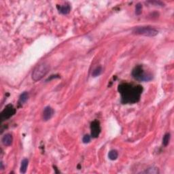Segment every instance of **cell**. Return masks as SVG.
Returning a JSON list of instances; mask_svg holds the SVG:
<instances>
[{
    "mask_svg": "<svg viewBox=\"0 0 174 174\" xmlns=\"http://www.w3.org/2000/svg\"><path fill=\"white\" fill-rule=\"evenodd\" d=\"M91 137L89 135H85L82 138V141L84 144H88L91 141Z\"/></svg>",
    "mask_w": 174,
    "mask_h": 174,
    "instance_id": "obj_17",
    "label": "cell"
},
{
    "mask_svg": "<svg viewBox=\"0 0 174 174\" xmlns=\"http://www.w3.org/2000/svg\"><path fill=\"white\" fill-rule=\"evenodd\" d=\"M142 12V5L141 3H137L135 6V14L140 15Z\"/></svg>",
    "mask_w": 174,
    "mask_h": 174,
    "instance_id": "obj_16",
    "label": "cell"
},
{
    "mask_svg": "<svg viewBox=\"0 0 174 174\" xmlns=\"http://www.w3.org/2000/svg\"><path fill=\"white\" fill-rule=\"evenodd\" d=\"M118 91L123 104H133L140 100L143 88L141 85L123 82L118 85Z\"/></svg>",
    "mask_w": 174,
    "mask_h": 174,
    "instance_id": "obj_1",
    "label": "cell"
},
{
    "mask_svg": "<svg viewBox=\"0 0 174 174\" xmlns=\"http://www.w3.org/2000/svg\"><path fill=\"white\" fill-rule=\"evenodd\" d=\"M2 144L6 146H10L12 145V141H13V137H12V134L10 133H7L5 134L1 139Z\"/></svg>",
    "mask_w": 174,
    "mask_h": 174,
    "instance_id": "obj_8",
    "label": "cell"
},
{
    "mask_svg": "<svg viewBox=\"0 0 174 174\" xmlns=\"http://www.w3.org/2000/svg\"><path fill=\"white\" fill-rule=\"evenodd\" d=\"M28 165H29V161L27 158H24L22 161H21V168H20V172L21 173H26L27 167H28Z\"/></svg>",
    "mask_w": 174,
    "mask_h": 174,
    "instance_id": "obj_10",
    "label": "cell"
},
{
    "mask_svg": "<svg viewBox=\"0 0 174 174\" xmlns=\"http://www.w3.org/2000/svg\"><path fill=\"white\" fill-rule=\"evenodd\" d=\"M144 173H150V174H157L159 173V170L156 167H151L150 168H148V169L144 172Z\"/></svg>",
    "mask_w": 174,
    "mask_h": 174,
    "instance_id": "obj_13",
    "label": "cell"
},
{
    "mask_svg": "<svg viewBox=\"0 0 174 174\" xmlns=\"http://www.w3.org/2000/svg\"><path fill=\"white\" fill-rule=\"evenodd\" d=\"M102 73V67L101 66H99L93 70L92 72V76L93 77H97V76H100Z\"/></svg>",
    "mask_w": 174,
    "mask_h": 174,
    "instance_id": "obj_14",
    "label": "cell"
},
{
    "mask_svg": "<svg viewBox=\"0 0 174 174\" xmlns=\"http://www.w3.org/2000/svg\"><path fill=\"white\" fill-rule=\"evenodd\" d=\"M16 110L15 108L12 104H8L4 108L3 111L1 113V119L2 121L8 120L16 114Z\"/></svg>",
    "mask_w": 174,
    "mask_h": 174,
    "instance_id": "obj_5",
    "label": "cell"
},
{
    "mask_svg": "<svg viewBox=\"0 0 174 174\" xmlns=\"http://www.w3.org/2000/svg\"><path fill=\"white\" fill-rule=\"evenodd\" d=\"M118 156V152L116 150H110L108 153V158L111 161H115Z\"/></svg>",
    "mask_w": 174,
    "mask_h": 174,
    "instance_id": "obj_11",
    "label": "cell"
},
{
    "mask_svg": "<svg viewBox=\"0 0 174 174\" xmlns=\"http://www.w3.org/2000/svg\"><path fill=\"white\" fill-rule=\"evenodd\" d=\"M101 131L100 122L95 120L91 124V135L93 138H97L99 136Z\"/></svg>",
    "mask_w": 174,
    "mask_h": 174,
    "instance_id": "obj_6",
    "label": "cell"
},
{
    "mask_svg": "<svg viewBox=\"0 0 174 174\" xmlns=\"http://www.w3.org/2000/svg\"><path fill=\"white\" fill-rule=\"evenodd\" d=\"M57 8L58 9L59 12L62 14H69L70 12V10H71V7L67 4H65L63 5H57Z\"/></svg>",
    "mask_w": 174,
    "mask_h": 174,
    "instance_id": "obj_9",
    "label": "cell"
},
{
    "mask_svg": "<svg viewBox=\"0 0 174 174\" xmlns=\"http://www.w3.org/2000/svg\"><path fill=\"white\" fill-rule=\"evenodd\" d=\"M132 76L136 80L141 82H148L152 80L153 76L150 72L146 71L141 65H137L132 71Z\"/></svg>",
    "mask_w": 174,
    "mask_h": 174,
    "instance_id": "obj_2",
    "label": "cell"
},
{
    "mask_svg": "<svg viewBox=\"0 0 174 174\" xmlns=\"http://www.w3.org/2000/svg\"><path fill=\"white\" fill-rule=\"evenodd\" d=\"M60 78V76H59V75H52V76H50L47 80H46V82L50 81V80L54 79V78L55 79V78Z\"/></svg>",
    "mask_w": 174,
    "mask_h": 174,
    "instance_id": "obj_18",
    "label": "cell"
},
{
    "mask_svg": "<svg viewBox=\"0 0 174 174\" xmlns=\"http://www.w3.org/2000/svg\"><path fill=\"white\" fill-rule=\"evenodd\" d=\"M133 33L148 37H154L158 33V31L154 27L150 26L137 27L133 29Z\"/></svg>",
    "mask_w": 174,
    "mask_h": 174,
    "instance_id": "obj_4",
    "label": "cell"
},
{
    "mask_svg": "<svg viewBox=\"0 0 174 174\" xmlns=\"http://www.w3.org/2000/svg\"><path fill=\"white\" fill-rule=\"evenodd\" d=\"M50 70V65L48 63L43 62L40 63L36 66L31 74V77L33 81L37 82L42 80Z\"/></svg>",
    "mask_w": 174,
    "mask_h": 174,
    "instance_id": "obj_3",
    "label": "cell"
},
{
    "mask_svg": "<svg viewBox=\"0 0 174 174\" xmlns=\"http://www.w3.org/2000/svg\"><path fill=\"white\" fill-rule=\"evenodd\" d=\"M170 138H171V134L169 133H167L164 135V137H163V146H167L168 145L169 143V141H170Z\"/></svg>",
    "mask_w": 174,
    "mask_h": 174,
    "instance_id": "obj_15",
    "label": "cell"
},
{
    "mask_svg": "<svg viewBox=\"0 0 174 174\" xmlns=\"http://www.w3.org/2000/svg\"><path fill=\"white\" fill-rule=\"evenodd\" d=\"M54 115V110L50 106H46L44 109L42 118L44 121H48Z\"/></svg>",
    "mask_w": 174,
    "mask_h": 174,
    "instance_id": "obj_7",
    "label": "cell"
},
{
    "mask_svg": "<svg viewBox=\"0 0 174 174\" xmlns=\"http://www.w3.org/2000/svg\"><path fill=\"white\" fill-rule=\"evenodd\" d=\"M29 98V93L27 92H23L22 94L20 95V97H19V103L20 104H23L26 101L28 100Z\"/></svg>",
    "mask_w": 174,
    "mask_h": 174,
    "instance_id": "obj_12",
    "label": "cell"
}]
</instances>
